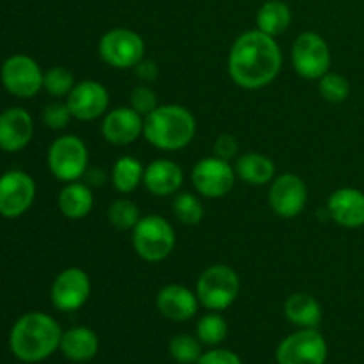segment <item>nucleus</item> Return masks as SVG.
I'll list each match as a JSON object with an SVG mask.
<instances>
[{"label": "nucleus", "instance_id": "f3484780", "mask_svg": "<svg viewBox=\"0 0 364 364\" xmlns=\"http://www.w3.org/2000/svg\"><path fill=\"white\" fill-rule=\"evenodd\" d=\"M327 213L334 224L347 230L364 226V192L354 187L336 188L327 201Z\"/></svg>", "mask_w": 364, "mask_h": 364}, {"label": "nucleus", "instance_id": "2eb2a0df", "mask_svg": "<svg viewBox=\"0 0 364 364\" xmlns=\"http://www.w3.org/2000/svg\"><path fill=\"white\" fill-rule=\"evenodd\" d=\"M70 112L78 121H95L109 112V91L98 80H82L66 96Z\"/></svg>", "mask_w": 364, "mask_h": 364}, {"label": "nucleus", "instance_id": "1a4fd4ad", "mask_svg": "<svg viewBox=\"0 0 364 364\" xmlns=\"http://www.w3.org/2000/svg\"><path fill=\"white\" fill-rule=\"evenodd\" d=\"M43 73L41 66L32 57L25 53H16L4 60L0 68V82L9 95L16 98H32L43 89Z\"/></svg>", "mask_w": 364, "mask_h": 364}, {"label": "nucleus", "instance_id": "473e14b6", "mask_svg": "<svg viewBox=\"0 0 364 364\" xmlns=\"http://www.w3.org/2000/svg\"><path fill=\"white\" fill-rule=\"evenodd\" d=\"M130 107L135 112L141 114L142 117L149 116V114L159 107L156 92L153 91L149 85H137V87H134V91L130 92Z\"/></svg>", "mask_w": 364, "mask_h": 364}, {"label": "nucleus", "instance_id": "7c9ffc66", "mask_svg": "<svg viewBox=\"0 0 364 364\" xmlns=\"http://www.w3.org/2000/svg\"><path fill=\"white\" fill-rule=\"evenodd\" d=\"M75 87V77L68 68L53 66L45 71V80H43V89L53 98H66Z\"/></svg>", "mask_w": 364, "mask_h": 364}, {"label": "nucleus", "instance_id": "2f4dec72", "mask_svg": "<svg viewBox=\"0 0 364 364\" xmlns=\"http://www.w3.org/2000/svg\"><path fill=\"white\" fill-rule=\"evenodd\" d=\"M169 352L180 364L198 363L203 355L201 341L188 334H178L169 341Z\"/></svg>", "mask_w": 364, "mask_h": 364}, {"label": "nucleus", "instance_id": "f8f14e48", "mask_svg": "<svg viewBox=\"0 0 364 364\" xmlns=\"http://www.w3.org/2000/svg\"><path fill=\"white\" fill-rule=\"evenodd\" d=\"M269 205L281 219H295L308 205V185L294 173L279 174L270 181Z\"/></svg>", "mask_w": 364, "mask_h": 364}, {"label": "nucleus", "instance_id": "c85d7f7f", "mask_svg": "<svg viewBox=\"0 0 364 364\" xmlns=\"http://www.w3.org/2000/svg\"><path fill=\"white\" fill-rule=\"evenodd\" d=\"M198 340L205 345H220L228 336V322L219 311H210L201 316L196 326Z\"/></svg>", "mask_w": 364, "mask_h": 364}, {"label": "nucleus", "instance_id": "c9c22d12", "mask_svg": "<svg viewBox=\"0 0 364 364\" xmlns=\"http://www.w3.org/2000/svg\"><path fill=\"white\" fill-rule=\"evenodd\" d=\"M196 364H242V361L235 352L226 350V348H213L203 354Z\"/></svg>", "mask_w": 364, "mask_h": 364}, {"label": "nucleus", "instance_id": "bb28decb", "mask_svg": "<svg viewBox=\"0 0 364 364\" xmlns=\"http://www.w3.org/2000/svg\"><path fill=\"white\" fill-rule=\"evenodd\" d=\"M173 213L176 220L183 226H198L205 217L201 199L192 192H178L173 199Z\"/></svg>", "mask_w": 364, "mask_h": 364}, {"label": "nucleus", "instance_id": "a211bd4d", "mask_svg": "<svg viewBox=\"0 0 364 364\" xmlns=\"http://www.w3.org/2000/svg\"><path fill=\"white\" fill-rule=\"evenodd\" d=\"M34 135L32 116L21 107H11L0 112V149L16 153L27 148Z\"/></svg>", "mask_w": 364, "mask_h": 364}, {"label": "nucleus", "instance_id": "20e7f679", "mask_svg": "<svg viewBox=\"0 0 364 364\" xmlns=\"http://www.w3.org/2000/svg\"><path fill=\"white\" fill-rule=\"evenodd\" d=\"M134 251L148 263H159L169 258L176 245V231L162 215L141 217L132 231Z\"/></svg>", "mask_w": 364, "mask_h": 364}, {"label": "nucleus", "instance_id": "4c0bfd02", "mask_svg": "<svg viewBox=\"0 0 364 364\" xmlns=\"http://www.w3.org/2000/svg\"><path fill=\"white\" fill-rule=\"evenodd\" d=\"M82 180H84L89 187H102L107 181V176L102 169H87Z\"/></svg>", "mask_w": 364, "mask_h": 364}, {"label": "nucleus", "instance_id": "6ab92c4d", "mask_svg": "<svg viewBox=\"0 0 364 364\" xmlns=\"http://www.w3.org/2000/svg\"><path fill=\"white\" fill-rule=\"evenodd\" d=\"M185 174L180 164L169 159H156L144 167V183L146 191L156 198H169L176 196L181 191Z\"/></svg>", "mask_w": 364, "mask_h": 364}, {"label": "nucleus", "instance_id": "5701e85b", "mask_svg": "<svg viewBox=\"0 0 364 364\" xmlns=\"http://www.w3.org/2000/svg\"><path fill=\"white\" fill-rule=\"evenodd\" d=\"M233 167L237 178H240L244 183L255 185V187L269 185L276 178V166L263 153H244V155L238 156Z\"/></svg>", "mask_w": 364, "mask_h": 364}, {"label": "nucleus", "instance_id": "423d86ee", "mask_svg": "<svg viewBox=\"0 0 364 364\" xmlns=\"http://www.w3.org/2000/svg\"><path fill=\"white\" fill-rule=\"evenodd\" d=\"M46 164L59 181L70 183L82 180L89 169L87 146L78 135H60L50 144Z\"/></svg>", "mask_w": 364, "mask_h": 364}, {"label": "nucleus", "instance_id": "0eeeda50", "mask_svg": "<svg viewBox=\"0 0 364 364\" xmlns=\"http://www.w3.org/2000/svg\"><path fill=\"white\" fill-rule=\"evenodd\" d=\"M98 55L114 70H134L146 57L144 39L132 28H110L100 38Z\"/></svg>", "mask_w": 364, "mask_h": 364}, {"label": "nucleus", "instance_id": "4468645a", "mask_svg": "<svg viewBox=\"0 0 364 364\" xmlns=\"http://www.w3.org/2000/svg\"><path fill=\"white\" fill-rule=\"evenodd\" d=\"M91 295V279L78 267H70L57 274L50 288V301L59 311L71 313L80 309Z\"/></svg>", "mask_w": 364, "mask_h": 364}, {"label": "nucleus", "instance_id": "7ed1b4c3", "mask_svg": "<svg viewBox=\"0 0 364 364\" xmlns=\"http://www.w3.org/2000/svg\"><path fill=\"white\" fill-rule=\"evenodd\" d=\"M198 123L187 107L159 105L144 117V139L160 151H180L196 137Z\"/></svg>", "mask_w": 364, "mask_h": 364}, {"label": "nucleus", "instance_id": "9d476101", "mask_svg": "<svg viewBox=\"0 0 364 364\" xmlns=\"http://www.w3.org/2000/svg\"><path fill=\"white\" fill-rule=\"evenodd\" d=\"M191 181L196 192L203 198L220 199L233 191L237 173L228 160L213 155L201 159L192 167Z\"/></svg>", "mask_w": 364, "mask_h": 364}, {"label": "nucleus", "instance_id": "b1692460", "mask_svg": "<svg viewBox=\"0 0 364 364\" xmlns=\"http://www.w3.org/2000/svg\"><path fill=\"white\" fill-rule=\"evenodd\" d=\"M284 316L301 329H318L322 322V308L313 295L297 291L284 302Z\"/></svg>", "mask_w": 364, "mask_h": 364}, {"label": "nucleus", "instance_id": "f257e3e1", "mask_svg": "<svg viewBox=\"0 0 364 364\" xmlns=\"http://www.w3.org/2000/svg\"><path fill=\"white\" fill-rule=\"evenodd\" d=\"M283 68V53L276 38L262 31H245L228 53V73L235 85L258 91L272 84Z\"/></svg>", "mask_w": 364, "mask_h": 364}, {"label": "nucleus", "instance_id": "393cba45", "mask_svg": "<svg viewBox=\"0 0 364 364\" xmlns=\"http://www.w3.org/2000/svg\"><path fill=\"white\" fill-rule=\"evenodd\" d=\"M291 23V11L283 0H267L256 13L258 31L277 38L288 31Z\"/></svg>", "mask_w": 364, "mask_h": 364}, {"label": "nucleus", "instance_id": "a878e982", "mask_svg": "<svg viewBox=\"0 0 364 364\" xmlns=\"http://www.w3.org/2000/svg\"><path fill=\"white\" fill-rule=\"evenodd\" d=\"M142 176H144V166L135 156H119L112 167V185L119 194L134 192L142 183Z\"/></svg>", "mask_w": 364, "mask_h": 364}, {"label": "nucleus", "instance_id": "aec40b11", "mask_svg": "<svg viewBox=\"0 0 364 364\" xmlns=\"http://www.w3.org/2000/svg\"><path fill=\"white\" fill-rule=\"evenodd\" d=\"M156 308L160 315L173 322H187L194 318L199 308V299L196 291L188 290L183 284H167L156 295Z\"/></svg>", "mask_w": 364, "mask_h": 364}, {"label": "nucleus", "instance_id": "ddd939ff", "mask_svg": "<svg viewBox=\"0 0 364 364\" xmlns=\"http://www.w3.org/2000/svg\"><path fill=\"white\" fill-rule=\"evenodd\" d=\"M36 199V181L25 171H7L0 176V215L16 219L31 210Z\"/></svg>", "mask_w": 364, "mask_h": 364}, {"label": "nucleus", "instance_id": "f03ea898", "mask_svg": "<svg viewBox=\"0 0 364 364\" xmlns=\"http://www.w3.org/2000/svg\"><path fill=\"white\" fill-rule=\"evenodd\" d=\"M63 329L55 318L41 311L25 313L16 320L9 334L14 358L23 363H39L59 348Z\"/></svg>", "mask_w": 364, "mask_h": 364}, {"label": "nucleus", "instance_id": "e433bc0d", "mask_svg": "<svg viewBox=\"0 0 364 364\" xmlns=\"http://www.w3.org/2000/svg\"><path fill=\"white\" fill-rule=\"evenodd\" d=\"M137 78H141L142 82H153L156 77H159V68H156V63L151 59H142L137 66L134 68Z\"/></svg>", "mask_w": 364, "mask_h": 364}, {"label": "nucleus", "instance_id": "39448f33", "mask_svg": "<svg viewBox=\"0 0 364 364\" xmlns=\"http://www.w3.org/2000/svg\"><path fill=\"white\" fill-rule=\"evenodd\" d=\"M199 304L208 311H224L231 308L240 295V276L230 265H212L205 269L196 284Z\"/></svg>", "mask_w": 364, "mask_h": 364}, {"label": "nucleus", "instance_id": "dca6fc26", "mask_svg": "<svg viewBox=\"0 0 364 364\" xmlns=\"http://www.w3.org/2000/svg\"><path fill=\"white\" fill-rule=\"evenodd\" d=\"M144 134V117L132 107H116L103 116L102 135L109 144H134Z\"/></svg>", "mask_w": 364, "mask_h": 364}, {"label": "nucleus", "instance_id": "cd10ccee", "mask_svg": "<svg viewBox=\"0 0 364 364\" xmlns=\"http://www.w3.org/2000/svg\"><path fill=\"white\" fill-rule=\"evenodd\" d=\"M109 223L119 231H134L137 223L141 220V210L134 201L127 198H119L107 210Z\"/></svg>", "mask_w": 364, "mask_h": 364}, {"label": "nucleus", "instance_id": "4be33fe9", "mask_svg": "<svg viewBox=\"0 0 364 364\" xmlns=\"http://www.w3.org/2000/svg\"><path fill=\"white\" fill-rule=\"evenodd\" d=\"M57 206L66 219L80 220L91 213L95 206V196L85 181H70L59 192Z\"/></svg>", "mask_w": 364, "mask_h": 364}, {"label": "nucleus", "instance_id": "6e6552de", "mask_svg": "<svg viewBox=\"0 0 364 364\" xmlns=\"http://www.w3.org/2000/svg\"><path fill=\"white\" fill-rule=\"evenodd\" d=\"M291 66L304 80H320L331 70V48L316 32H302L291 45Z\"/></svg>", "mask_w": 364, "mask_h": 364}, {"label": "nucleus", "instance_id": "72a5a7b5", "mask_svg": "<svg viewBox=\"0 0 364 364\" xmlns=\"http://www.w3.org/2000/svg\"><path fill=\"white\" fill-rule=\"evenodd\" d=\"M70 107L66 102H52L43 109V123L50 128V130H63L68 127L71 119Z\"/></svg>", "mask_w": 364, "mask_h": 364}, {"label": "nucleus", "instance_id": "f704fd0d", "mask_svg": "<svg viewBox=\"0 0 364 364\" xmlns=\"http://www.w3.org/2000/svg\"><path fill=\"white\" fill-rule=\"evenodd\" d=\"M238 148H240V146H238L237 137L231 134L219 135L215 141V144H213L215 156H219V159H223V160H228V162L233 159H237Z\"/></svg>", "mask_w": 364, "mask_h": 364}, {"label": "nucleus", "instance_id": "c756f323", "mask_svg": "<svg viewBox=\"0 0 364 364\" xmlns=\"http://www.w3.org/2000/svg\"><path fill=\"white\" fill-rule=\"evenodd\" d=\"M318 82V92L326 102L329 103H343L350 96V82L340 73H329L323 75Z\"/></svg>", "mask_w": 364, "mask_h": 364}, {"label": "nucleus", "instance_id": "412c9836", "mask_svg": "<svg viewBox=\"0 0 364 364\" xmlns=\"http://www.w3.org/2000/svg\"><path fill=\"white\" fill-rule=\"evenodd\" d=\"M59 348L64 358L70 359V361L87 363L98 354L100 340L95 331L89 329V327H71L70 331L63 333Z\"/></svg>", "mask_w": 364, "mask_h": 364}, {"label": "nucleus", "instance_id": "9b49d317", "mask_svg": "<svg viewBox=\"0 0 364 364\" xmlns=\"http://www.w3.org/2000/svg\"><path fill=\"white\" fill-rule=\"evenodd\" d=\"M277 364H326L327 341L316 329L290 334L276 350Z\"/></svg>", "mask_w": 364, "mask_h": 364}]
</instances>
